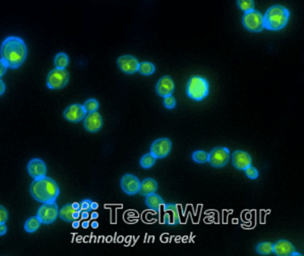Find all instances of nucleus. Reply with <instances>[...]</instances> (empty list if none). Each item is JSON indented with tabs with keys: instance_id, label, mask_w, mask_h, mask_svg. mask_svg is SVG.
I'll return each mask as SVG.
<instances>
[{
	"instance_id": "f257e3e1",
	"label": "nucleus",
	"mask_w": 304,
	"mask_h": 256,
	"mask_svg": "<svg viewBox=\"0 0 304 256\" xmlns=\"http://www.w3.org/2000/svg\"><path fill=\"white\" fill-rule=\"evenodd\" d=\"M0 55L8 68L16 69L25 61L27 47L22 39L14 36L8 37L1 45Z\"/></svg>"
},
{
	"instance_id": "f03ea898",
	"label": "nucleus",
	"mask_w": 304,
	"mask_h": 256,
	"mask_svg": "<svg viewBox=\"0 0 304 256\" xmlns=\"http://www.w3.org/2000/svg\"><path fill=\"white\" fill-rule=\"evenodd\" d=\"M31 196L39 203H52L56 202L60 189L57 183L53 178L43 176L34 178L30 186Z\"/></svg>"
},
{
	"instance_id": "7ed1b4c3",
	"label": "nucleus",
	"mask_w": 304,
	"mask_h": 256,
	"mask_svg": "<svg viewBox=\"0 0 304 256\" xmlns=\"http://www.w3.org/2000/svg\"><path fill=\"white\" fill-rule=\"evenodd\" d=\"M290 13L283 5H273L267 10L263 20L264 27L270 31H279L287 25Z\"/></svg>"
},
{
	"instance_id": "20e7f679",
	"label": "nucleus",
	"mask_w": 304,
	"mask_h": 256,
	"mask_svg": "<svg viewBox=\"0 0 304 256\" xmlns=\"http://www.w3.org/2000/svg\"><path fill=\"white\" fill-rule=\"evenodd\" d=\"M210 92V85L206 78L194 75L187 84V95L190 99L200 102L206 98Z\"/></svg>"
},
{
	"instance_id": "39448f33",
	"label": "nucleus",
	"mask_w": 304,
	"mask_h": 256,
	"mask_svg": "<svg viewBox=\"0 0 304 256\" xmlns=\"http://www.w3.org/2000/svg\"><path fill=\"white\" fill-rule=\"evenodd\" d=\"M70 75L65 69L55 68L48 74L47 78V86L50 89L57 90L65 87L69 83Z\"/></svg>"
},
{
	"instance_id": "423d86ee",
	"label": "nucleus",
	"mask_w": 304,
	"mask_h": 256,
	"mask_svg": "<svg viewBox=\"0 0 304 256\" xmlns=\"http://www.w3.org/2000/svg\"><path fill=\"white\" fill-rule=\"evenodd\" d=\"M243 24L245 29L253 32H260L265 28L263 15L254 9L245 12L243 16Z\"/></svg>"
},
{
	"instance_id": "0eeeda50",
	"label": "nucleus",
	"mask_w": 304,
	"mask_h": 256,
	"mask_svg": "<svg viewBox=\"0 0 304 256\" xmlns=\"http://www.w3.org/2000/svg\"><path fill=\"white\" fill-rule=\"evenodd\" d=\"M230 151L227 148L217 147L209 153L208 163L214 168H222L228 164L230 160Z\"/></svg>"
},
{
	"instance_id": "6e6552de",
	"label": "nucleus",
	"mask_w": 304,
	"mask_h": 256,
	"mask_svg": "<svg viewBox=\"0 0 304 256\" xmlns=\"http://www.w3.org/2000/svg\"><path fill=\"white\" fill-rule=\"evenodd\" d=\"M58 212L59 210L56 202L44 203L38 210L37 217L43 224H51L56 222L58 217Z\"/></svg>"
},
{
	"instance_id": "1a4fd4ad",
	"label": "nucleus",
	"mask_w": 304,
	"mask_h": 256,
	"mask_svg": "<svg viewBox=\"0 0 304 256\" xmlns=\"http://www.w3.org/2000/svg\"><path fill=\"white\" fill-rule=\"evenodd\" d=\"M172 148V140L168 138H162L154 140L151 145L150 153L156 159H162L170 155Z\"/></svg>"
},
{
	"instance_id": "9d476101",
	"label": "nucleus",
	"mask_w": 304,
	"mask_h": 256,
	"mask_svg": "<svg viewBox=\"0 0 304 256\" xmlns=\"http://www.w3.org/2000/svg\"><path fill=\"white\" fill-rule=\"evenodd\" d=\"M120 187L127 195H136L139 191L140 180L133 174H125L120 178Z\"/></svg>"
},
{
	"instance_id": "9b49d317",
	"label": "nucleus",
	"mask_w": 304,
	"mask_h": 256,
	"mask_svg": "<svg viewBox=\"0 0 304 256\" xmlns=\"http://www.w3.org/2000/svg\"><path fill=\"white\" fill-rule=\"evenodd\" d=\"M83 121H84L83 125L85 130L90 133H96L103 127V117L98 111L86 114Z\"/></svg>"
},
{
	"instance_id": "f8f14e48",
	"label": "nucleus",
	"mask_w": 304,
	"mask_h": 256,
	"mask_svg": "<svg viewBox=\"0 0 304 256\" xmlns=\"http://www.w3.org/2000/svg\"><path fill=\"white\" fill-rule=\"evenodd\" d=\"M231 157L232 165L238 171H244L253 164L251 155L244 150H236Z\"/></svg>"
},
{
	"instance_id": "ddd939ff",
	"label": "nucleus",
	"mask_w": 304,
	"mask_h": 256,
	"mask_svg": "<svg viewBox=\"0 0 304 256\" xmlns=\"http://www.w3.org/2000/svg\"><path fill=\"white\" fill-rule=\"evenodd\" d=\"M117 65L119 69L126 74H136L138 70L139 63L136 57L129 55L121 56L117 59Z\"/></svg>"
},
{
	"instance_id": "4468645a",
	"label": "nucleus",
	"mask_w": 304,
	"mask_h": 256,
	"mask_svg": "<svg viewBox=\"0 0 304 256\" xmlns=\"http://www.w3.org/2000/svg\"><path fill=\"white\" fill-rule=\"evenodd\" d=\"M86 111L83 105L79 104H71L64 112V117L70 122H82L86 116Z\"/></svg>"
},
{
	"instance_id": "2eb2a0df",
	"label": "nucleus",
	"mask_w": 304,
	"mask_h": 256,
	"mask_svg": "<svg viewBox=\"0 0 304 256\" xmlns=\"http://www.w3.org/2000/svg\"><path fill=\"white\" fill-rule=\"evenodd\" d=\"M155 88H156V92L159 96L165 97V96L172 95L174 88H175V85H174L173 80L170 76L166 75L159 80Z\"/></svg>"
},
{
	"instance_id": "dca6fc26",
	"label": "nucleus",
	"mask_w": 304,
	"mask_h": 256,
	"mask_svg": "<svg viewBox=\"0 0 304 256\" xmlns=\"http://www.w3.org/2000/svg\"><path fill=\"white\" fill-rule=\"evenodd\" d=\"M28 173L30 174V177L33 178H40L46 176L47 173V166L44 163L43 160L39 158H34L30 161L28 164Z\"/></svg>"
},
{
	"instance_id": "f3484780",
	"label": "nucleus",
	"mask_w": 304,
	"mask_h": 256,
	"mask_svg": "<svg viewBox=\"0 0 304 256\" xmlns=\"http://www.w3.org/2000/svg\"><path fill=\"white\" fill-rule=\"evenodd\" d=\"M296 251L294 245L286 239H279L273 244L272 255L277 256H291L292 253Z\"/></svg>"
},
{
	"instance_id": "a211bd4d",
	"label": "nucleus",
	"mask_w": 304,
	"mask_h": 256,
	"mask_svg": "<svg viewBox=\"0 0 304 256\" xmlns=\"http://www.w3.org/2000/svg\"><path fill=\"white\" fill-rule=\"evenodd\" d=\"M158 189V183L153 178H146L140 182L138 193L143 196L156 193Z\"/></svg>"
},
{
	"instance_id": "6ab92c4d",
	"label": "nucleus",
	"mask_w": 304,
	"mask_h": 256,
	"mask_svg": "<svg viewBox=\"0 0 304 256\" xmlns=\"http://www.w3.org/2000/svg\"><path fill=\"white\" fill-rule=\"evenodd\" d=\"M145 204L148 208L153 210L156 213L160 212L161 206L165 204L163 201L162 196L157 195L156 193H153L150 195H146V199H145Z\"/></svg>"
},
{
	"instance_id": "aec40b11",
	"label": "nucleus",
	"mask_w": 304,
	"mask_h": 256,
	"mask_svg": "<svg viewBox=\"0 0 304 256\" xmlns=\"http://www.w3.org/2000/svg\"><path fill=\"white\" fill-rule=\"evenodd\" d=\"M75 211L78 210H74L73 208V205L72 204H68L65 205L64 207L59 210L58 212V216L60 218L61 220H63L64 222H73V213Z\"/></svg>"
},
{
	"instance_id": "412c9836",
	"label": "nucleus",
	"mask_w": 304,
	"mask_h": 256,
	"mask_svg": "<svg viewBox=\"0 0 304 256\" xmlns=\"http://www.w3.org/2000/svg\"><path fill=\"white\" fill-rule=\"evenodd\" d=\"M163 210L164 212L165 211H170L172 214V225L177 226L180 225V213H179V208L175 204H163Z\"/></svg>"
},
{
	"instance_id": "4be33fe9",
	"label": "nucleus",
	"mask_w": 304,
	"mask_h": 256,
	"mask_svg": "<svg viewBox=\"0 0 304 256\" xmlns=\"http://www.w3.org/2000/svg\"><path fill=\"white\" fill-rule=\"evenodd\" d=\"M255 250L260 256H270L273 253V244L270 242H261L255 247Z\"/></svg>"
},
{
	"instance_id": "5701e85b",
	"label": "nucleus",
	"mask_w": 304,
	"mask_h": 256,
	"mask_svg": "<svg viewBox=\"0 0 304 256\" xmlns=\"http://www.w3.org/2000/svg\"><path fill=\"white\" fill-rule=\"evenodd\" d=\"M40 225H41V222L39 221V218L37 216L30 217L26 221L25 224H24V230L28 233H33L39 230Z\"/></svg>"
},
{
	"instance_id": "b1692460",
	"label": "nucleus",
	"mask_w": 304,
	"mask_h": 256,
	"mask_svg": "<svg viewBox=\"0 0 304 256\" xmlns=\"http://www.w3.org/2000/svg\"><path fill=\"white\" fill-rule=\"evenodd\" d=\"M155 65L153 63L150 62H142L138 65V70L137 72L142 75H145V76H149L152 74H154L155 72Z\"/></svg>"
},
{
	"instance_id": "393cba45",
	"label": "nucleus",
	"mask_w": 304,
	"mask_h": 256,
	"mask_svg": "<svg viewBox=\"0 0 304 256\" xmlns=\"http://www.w3.org/2000/svg\"><path fill=\"white\" fill-rule=\"evenodd\" d=\"M208 158H209V153L203 150H197L192 154V160L200 165L208 163Z\"/></svg>"
},
{
	"instance_id": "a878e982",
	"label": "nucleus",
	"mask_w": 304,
	"mask_h": 256,
	"mask_svg": "<svg viewBox=\"0 0 304 256\" xmlns=\"http://www.w3.org/2000/svg\"><path fill=\"white\" fill-rule=\"evenodd\" d=\"M155 162H156V158L151 153H148L141 157L140 166L143 169H150L154 166Z\"/></svg>"
},
{
	"instance_id": "bb28decb",
	"label": "nucleus",
	"mask_w": 304,
	"mask_h": 256,
	"mask_svg": "<svg viewBox=\"0 0 304 256\" xmlns=\"http://www.w3.org/2000/svg\"><path fill=\"white\" fill-rule=\"evenodd\" d=\"M56 68L65 69L69 65V57L65 53H59L56 55L54 60Z\"/></svg>"
},
{
	"instance_id": "cd10ccee",
	"label": "nucleus",
	"mask_w": 304,
	"mask_h": 256,
	"mask_svg": "<svg viewBox=\"0 0 304 256\" xmlns=\"http://www.w3.org/2000/svg\"><path fill=\"white\" fill-rule=\"evenodd\" d=\"M83 107L85 109L87 113H93L98 111L99 108V101L94 98H90L87 100L86 102L83 104Z\"/></svg>"
},
{
	"instance_id": "c85d7f7f",
	"label": "nucleus",
	"mask_w": 304,
	"mask_h": 256,
	"mask_svg": "<svg viewBox=\"0 0 304 256\" xmlns=\"http://www.w3.org/2000/svg\"><path fill=\"white\" fill-rule=\"evenodd\" d=\"M237 4L241 10L244 12H248L253 10L254 7V1L253 0H237Z\"/></svg>"
},
{
	"instance_id": "c756f323",
	"label": "nucleus",
	"mask_w": 304,
	"mask_h": 256,
	"mask_svg": "<svg viewBox=\"0 0 304 256\" xmlns=\"http://www.w3.org/2000/svg\"><path fill=\"white\" fill-rule=\"evenodd\" d=\"M244 171L246 175V177L250 179H257L259 178V171L252 165L244 170Z\"/></svg>"
},
{
	"instance_id": "7c9ffc66",
	"label": "nucleus",
	"mask_w": 304,
	"mask_h": 256,
	"mask_svg": "<svg viewBox=\"0 0 304 256\" xmlns=\"http://www.w3.org/2000/svg\"><path fill=\"white\" fill-rule=\"evenodd\" d=\"M163 105H164L165 108L170 109V110H171V109L175 108V97L172 96V95L163 97Z\"/></svg>"
},
{
	"instance_id": "2f4dec72",
	"label": "nucleus",
	"mask_w": 304,
	"mask_h": 256,
	"mask_svg": "<svg viewBox=\"0 0 304 256\" xmlns=\"http://www.w3.org/2000/svg\"><path fill=\"white\" fill-rule=\"evenodd\" d=\"M91 203H92V201L90 199L82 200V202L80 203V210L81 211H87V212L90 213L92 211Z\"/></svg>"
},
{
	"instance_id": "473e14b6",
	"label": "nucleus",
	"mask_w": 304,
	"mask_h": 256,
	"mask_svg": "<svg viewBox=\"0 0 304 256\" xmlns=\"http://www.w3.org/2000/svg\"><path fill=\"white\" fill-rule=\"evenodd\" d=\"M8 220V212L3 205L0 204V223H5Z\"/></svg>"
},
{
	"instance_id": "72a5a7b5",
	"label": "nucleus",
	"mask_w": 304,
	"mask_h": 256,
	"mask_svg": "<svg viewBox=\"0 0 304 256\" xmlns=\"http://www.w3.org/2000/svg\"><path fill=\"white\" fill-rule=\"evenodd\" d=\"M7 68L8 67H7V65H5V63L2 59H0V78L4 76V74L6 73Z\"/></svg>"
},
{
	"instance_id": "f704fd0d",
	"label": "nucleus",
	"mask_w": 304,
	"mask_h": 256,
	"mask_svg": "<svg viewBox=\"0 0 304 256\" xmlns=\"http://www.w3.org/2000/svg\"><path fill=\"white\" fill-rule=\"evenodd\" d=\"M7 231V227L5 223H0V236H4Z\"/></svg>"
},
{
	"instance_id": "c9c22d12",
	"label": "nucleus",
	"mask_w": 304,
	"mask_h": 256,
	"mask_svg": "<svg viewBox=\"0 0 304 256\" xmlns=\"http://www.w3.org/2000/svg\"><path fill=\"white\" fill-rule=\"evenodd\" d=\"M5 91V85H4V82L0 79V96H2Z\"/></svg>"
},
{
	"instance_id": "e433bc0d",
	"label": "nucleus",
	"mask_w": 304,
	"mask_h": 256,
	"mask_svg": "<svg viewBox=\"0 0 304 256\" xmlns=\"http://www.w3.org/2000/svg\"><path fill=\"white\" fill-rule=\"evenodd\" d=\"M81 217H82V220H88L89 217H90V213L87 212V211H82Z\"/></svg>"
},
{
	"instance_id": "4c0bfd02",
	"label": "nucleus",
	"mask_w": 304,
	"mask_h": 256,
	"mask_svg": "<svg viewBox=\"0 0 304 256\" xmlns=\"http://www.w3.org/2000/svg\"><path fill=\"white\" fill-rule=\"evenodd\" d=\"M73 229H79L80 228V221L79 220H74L73 222Z\"/></svg>"
},
{
	"instance_id": "58836bf2",
	"label": "nucleus",
	"mask_w": 304,
	"mask_h": 256,
	"mask_svg": "<svg viewBox=\"0 0 304 256\" xmlns=\"http://www.w3.org/2000/svg\"><path fill=\"white\" fill-rule=\"evenodd\" d=\"M99 204H98V203H96V202H92V203H91V209H92V211L99 209Z\"/></svg>"
},
{
	"instance_id": "ea45409f",
	"label": "nucleus",
	"mask_w": 304,
	"mask_h": 256,
	"mask_svg": "<svg viewBox=\"0 0 304 256\" xmlns=\"http://www.w3.org/2000/svg\"><path fill=\"white\" fill-rule=\"evenodd\" d=\"M82 227L83 229H88L90 227V222L85 221V222H82Z\"/></svg>"
},
{
	"instance_id": "a19ab883",
	"label": "nucleus",
	"mask_w": 304,
	"mask_h": 256,
	"mask_svg": "<svg viewBox=\"0 0 304 256\" xmlns=\"http://www.w3.org/2000/svg\"><path fill=\"white\" fill-rule=\"evenodd\" d=\"M72 205H73V208L74 209V210H80V204L77 203V202L73 203V204H72Z\"/></svg>"
},
{
	"instance_id": "79ce46f5",
	"label": "nucleus",
	"mask_w": 304,
	"mask_h": 256,
	"mask_svg": "<svg viewBox=\"0 0 304 256\" xmlns=\"http://www.w3.org/2000/svg\"><path fill=\"white\" fill-rule=\"evenodd\" d=\"M91 226H92V228H93V229H98L99 226V222H92V224H91Z\"/></svg>"
},
{
	"instance_id": "37998d69",
	"label": "nucleus",
	"mask_w": 304,
	"mask_h": 256,
	"mask_svg": "<svg viewBox=\"0 0 304 256\" xmlns=\"http://www.w3.org/2000/svg\"><path fill=\"white\" fill-rule=\"evenodd\" d=\"M99 213H96V212H94V213H92V214H91V218H92L93 220H95V219H98V218H99Z\"/></svg>"
}]
</instances>
